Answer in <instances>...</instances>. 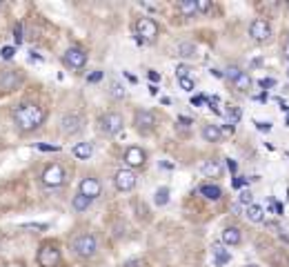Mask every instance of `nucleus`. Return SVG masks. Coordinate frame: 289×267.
<instances>
[{
  "label": "nucleus",
  "mask_w": 289,
  "mask_h": 267,
  "mask_svg": "<svg viewBox=\"0 0 289 267\" xmlns=\"http://www.w3.org/2000/svg\"><path fill=\"white\" fill-rule=\"evenodd\" d=\"M222 243L225 245H240V240H243V234H240L238 227H225L220 234Z\"/></svg>",
  "instance_id": "nucleus-15"
},
{
  "label": "nucleus",
  "mask_w": 289,
  "mask_h": 267,
  "mask_svg": "<svg viewBox=\"0 0 289 267\" xmlns=\"http://www.w3.org/2000/svg\"><path fill=\"white\" fill-rule=\"evenodd\" d=\"M178 11H180L182 16L191 18L198 13V4H196V0H180V2H178Z\"/></svg>",
  "instance_id": "nucleus-20"
},
{
  "label": "nucleus",
  "mask_w": 289,
  "mask_h": 267,
  "mask_svg": "<svg viewBox=\"0 0 289 267\" xmlns=\"http://www.w3.org/2000/svg\"><path fill=\"white\" fill-rule=\"evenodd\" d=\"M158 36V22L149 16H142L136 20V38L142 43H154Z\"/></svg>",
  "instance_id": "nucleus-4"
},
{
  "label": "nucleus",
  "mask_w": 289,
  "mask_h": 267,
  "mask_svg": "<svg viewBox=\"0 0 289 267\" xmlns=\"http://www.w3.org/2000/svg\"><path fill=\"white\" fill-rule=\"evenodd\" d=\"M196 4H198V11L200 13H207L209 9H211V2H209V0H196Z\"/></svg>",
  "instance_id": "nucleus-34"
},
{
  "label": "nucleus",
  "mask_w": 289,
  "mask_h": 267,
  "mask_svg": "<svg viewBox=\"0 0 289 267\" xmlns=\"http://www.w3.org/2000/svg\"><path fill=\"white\" fill-rule=\"evenodd\" d=\"M0 9H2V2H0Z\"/></svg>",
  "instance_id": "nucleus-51"
},
{
  "label": "nucleus",
  "mask_w": 289,
  "mask_h": 267,
  "mask_svg": "<svg viewBox=\"0 0 289 267\" xmlns=\"http://www.w3.org/2000/svg\"><path fill=\"white\" fill-rule=\"evenodd\" d=\"M240 74V69H238V67H229V69H227V78H229V80H234L236 78V76H238Z\"/></svg>",
  "instance_id": "nucleus-39"
},
{
  "label": "nucleus",
  "mask_w": 289,
  "mask_h": 267,
  "mask_svg": "<svg viewBox=\"0 0 289 267\" xmlns=\"http://www.w3.org/2000/svg\"><path fill=\"white\" fill-rule=\"evenodd\" d=\"M71 249L80 258H93L98 252V238L93 234H78L71 240Z\"/></svg>",
  "instance_id": "nucleus-2"
},
{
  "label": "nucleus",
  "mask_w": 289,
  "mask_h": 267,
  "mask_svg": "<svg viewBox=\"0 0 289 267\" xmlns=\"http://www.w3.org/2000/svg\"><path fill=\"white\" fill-rule=\"evenodd\" d=\"M256 127L260 129V132H269V129H271V123H256Z\"/></svg>",
  "instance_id": "nucleus-44"
},
{
  "label": "nucleus",
  "mask_w": 289,
  "mask_h": 267,
  "mask_svg": "<svg viewBox=\"0 0 289 267\" xmlns=\"http://www.w3.org/2000/svg\"><path fill=\"white\" fill-rule=\"evenodd\" d=\"M203 138L207 142H218L222 138V129L218 125H205L203 127Z\"/></svg>",
  "instance_id": "nucleus-17"
},
{
  "label": "nucleus",
  "mask_w": 289,
  "mask_h": 267,
  "mask_svg": "<svg viewBox=\"0 0 289 267\" xmlns=\"http://www.w3.org/2000/svg\"><path fill=\"white\" fill-rule=\"evenodd\" d=\"M245 267H258V265H245Z\"/></svg>",
  "instance_id": "nucleus-49"
},
{
  "label": "nucleus",
  "mask_w": 289,
  "mask_h": 267,
  "mask_svg": "<svg viewBox=\"0 0 289 267\" xmlns=\"http://www.w3.org/2000/svg\"><path fill=\"white\" fill-rule=\"evenodd\" d=\"M25 229H47V225L44 222H40V225H34V222H29V225H22Z\"/></svg>",
  "instance_id": "nucleus-41"
},
{
  "label": "nucleus",
  "mask_w": 289,
  "mask_h": 267,
  "mask_svg": "<svg viewBox=\"0 0 289 267\" xmlns=\"http://www.w3.org/2000/svg\"><path fill=\"white\" fill-rule=\"evenodd\" d=\"M251 191H249V189H245V191H240V196H238V203L240 205H247V207H249V205H253L251 203Z\"/></svg>",
  "instance_id": "nucleus-28"
},
{
  "label": "nucleus",
  "mask_w": 289,
  "mask_h": 267,
  "mask_svg": "<svg viewBox=\"0 0 289 267\" xmlns=\"http://www.w3.org/2000/svg\"><path fill=\"white\" fill-rule=\"evenodd\" d=\"M83 125H84V118L78 114V111H69V114H65L62 120H60V129H62V134H67V136H74V134L83 132Z\"/></svg>",
  "instance_id": "nucleus-8"
},
{
  "label": "nucleus",
  "mask_w": 289,
  "mask_h": 267,
  "mask_svg": "<svg viewBox=\"0 0 289 267\" xmlns=\"http://www.w3.org/2000/svg\"><path fill=\"white\" fill-rule=\"evenodd\" d=\"M13 40H16V44L22 43V25H20V22H16V25H13Z\"/></svg>",
  "instance_id": "nucleus-33"
},
{
  "label": "nucleus",
  "mask_w": 289,
  "mask_h": 267,
  "mask_svg": "<svg viewBox=\"0 0 289 267\" xmlns=\"http://www.w3.org/2000/svg\"><path fill=\"white\" fill-rule=\"evenodd\" d=\"M258 85H260V87H274V85H276V80L274 78H262V80H258Z\"/></svg>",
  "instance_id": "nucleus-40"
},
{
  "label": "nucleus",
  "mask_w": 289,
  "mask_h": 267,
  "mask_svg": "<svg viewBox=\"0 0 289 267\" xmlns=\"http://www.w3.org/2000/svg\"><path fill=\"white\" fill-rule=\"evenodd\" d=\"M245 216L251 222H262L265 221V209H262L260 205H249V207L245 209Z\"/></svg>",
  "instance_id": "nucleus-19"
},
{
  "label": "nucleus",
  "mask_w": 289,
  "mask_h": 267,
  "mask_svg": "<svg viewBox=\"0 0 289 267\" xmlns=\"http://www.w3.org/2000/svg\"><path fill=\"white\" fill-rule=\"evenodd\" d=\"M93 200L91 198H87V196H83L78 191V194L74 196V200H71V207L76 209V212H84V209H89V205H91Z\"/></svg>",
  "instance_id": "nucleus-23"
},
{
  "label": "nucleus",
  "mask_w": 289,
  "mask_h": 267,
  "mask_svg": "<svg viewBox=\"0 0 289 267\" xmlns=\"http://www.w3.org/2000/svg\"><path fill=\"white\" fill-rule=\"evenodd\" d=\"M123 127H124V120L118 111H107V114H102L98 118V129L105 136H116V134L123 132Z\"/></svg>",
  "instance_id": "nucleus-3"
},
{
  "label": "nucleus",
  "mask_w": 289,
  "mask_h": 267,
  "mask_svg": "<svg viewBox=\"0 0 289 267\" xmlns=\"http://www.w3.org/2000/svg\"><path fill=\"white\" fill-rule=\"evenodd\" d=\"M13 53H16V47H2L0 49V58H2V60H11Z\"/></svg>",
  "instance_id": "nucleus-30"
},
{
  "label": "nucleus",
  "mask_w": 289,
  "mask_h": 267,
  "mask_svg": "<svg viewBox=\"0 0 289 267\" xmlns=\"http://www.w3.org/2000/svg\"><path fill=\"white\" fill-rule=\"evenodd\" d=\"M200 194H203L207 200H218L222 196V191H220V187H218V185H209V182H207V185L200 187Z\"/></svg>",
  "instance_id": "nucleus-22"
},
{
  "label": "nucleus",
  "mask_w": 289,
  "mask_h": 267,
  "mask_svg": "<svg viewBox=\"0 0 289 267\" xmlns=\"http://www.w3.org/2000/svg\"><path fill=\"white\" fill-rule=\"evenodd\" d=\"M178 56H182V58L196 56V44L194 43H180L178 44Z\"/></svg>",
  "instance_id": "nucleus-27"
},
{
  "label": "nucleus",
  "mask_w": 289,
  "mask_h": 267,
  "mask_svg": "<svg viewBox=\"0 0 289 267\" xmlns=\"http://www.w3.org/2000/svg\"><path fill=\"white\" fill-rule=\"evenodd\" d=\"M227 167H229V172H236V167H238V165H236V160H227Z\"/></svg>",
  "instance_id": "nucleus-46"
},
{
  "label": "nucleus",
  "mask_w": 289,
  "mask_h": 267,
  "mask_svg": "<svg viewBox=\"0 0 289 267\" xmlns=\"http://www.w3.org/2000/svg\"><path fill=\"white\" fill-rule=\"evenodd\" d=\"M22 83V76L13 69H2L0 71V91H13L18 85Z\"/></svg>",
  "instance_id": "nucleus-14"
},
{
  "label": "nucleus",
  "mask_w": 289,
  "mask_h": 267,
  "mask_svg": "<svg viewBox=\"0 0 289 267\" xmlns=\"http://www.w3.org/2000/svg\"><path fill=\"white\" fill-rule=\"evenodd\" d=\"M11 118H13V125L20 132L29 134V132H36L44 123V109L40 105H36V102H18L11 109Z\"/></svg>",
  "instance_id": "nucleus-1"
},
{
  "label": "nucleus",
  "mask_w": 289,
  "mask_h": 267,
  "mask_svg": "<svg viewBox=\"0 0 289 267\" xmlns=\"http://www.w3.org/2000/svg\"><path fill=\"white\" fill-rule=\"evenodd\" d=\"M71 154H74L76 158H80V160H87L89 156L93 154V145L91 142H78V145H74Z\"/></svg>",
  "instance_id": "nucleus-18"
},
{
  "label": "nucleus",
  "mask_w": 289,
  "mask_h": 267,
  "mask_svg": "<svg viewBox=\"0 0 289 267\" xmlns=\"http://www.w3.org/2000/svg\"><path fill=\"white\" fill-rule=\"evenodd\" d=\"M36 149H40V151H60V145H47V142H36Z\"/></svg>",
  "instance_id": "nucleus-31"
},
{
  "label": "nucleus",
  "mask_w": 289,
  "mask_h": 267,
  "mask_svg": "<svg viewBox=\"0 0 289 267\" xmlns=\"http://www.w3.org/2000/svg\"><path fill=\"white\" fill-rule=\"evenodd\" d=\"M154 203L158 205V207H165V205L169 203V187H160V189H156Z\"/></svg>",
  "instance_id": "nucleus-25"
},
{
  "label": "nucleus",
  "mask_w": 289,
  "mask_h": 267,
  "mask_svg": "<svg viewBox=\"0 0 289 267\" xmlns=\"http://www.w3.org/2000/svg\"><path fill=\"white\" fill-rule=\"evenodd\" d=\"M231 83H234V87L240 89V91H247V89L251 87V78H249V74H245V71H240V74L236 76Z\"/></svg>",
  "instance_id": "nucleus-24"
},
{
  "label": "nucleus",
  "mask_w": 289,
  "mask_h": 267,
  "mask_svg": "<svg viewBox=\"0 0 289 267\" xmlns=\"http://www.w3.org/2000/svg\"><path fill=\"white\" fill-rule=\"evenodd\" d=\"M227 114H229V118H231V125H234L236 120H240V111L238 109H231V107H229V109H227Z\"/></svg>",
  "instance_id": "nucleus-38"
},
{
  "label": "nucleus",
  "mask_w": 289,
  "mask_h": 267,
  "mask_svg": "<svg viewBox=\"0 0 289 267\" xmlns=\"http://www.w3.org/2000/svg\"><path fill=\"white\" fill-rule=\"evenodd\" d=\"M38 265L40 267H58L60 265V249L47 243L38 249Z\"/></svg>",
  "instance_id": "nucleus-6"
},
{
  "label": "nucleus",
  "mask_w": 289,
  "mask_h": 267,
  "mask_svg": "<svg viewBox=\"0 0 289 267\" xmlns=\"http://www.w3.org/2000/svg\"><path fill=\"white\" fill-rule=\"evenodd\" d=\"M287 76H289V69H287Z\"/></svg>",
  "instance_id": "nucleus-52"
},
{
  "label": "nucleus",
  "mask_w": 289,
  "mask_h": 267,
  "mask_svg": "<svg viewBox=\"0 0 289 267\" xmlns=\"http://www.w3.org/2000/svg\"><path fill=\"white\" fill-rule=\"evenodd\" d=\"M133 125L140 134H149L156 127V114L149 109H138L136 116H133Z\"/></svg>",
  "instance_id": "nucleus-11"
},
{
  "label": "nucleus",
  "mask_w": 289,
  "mask_h": 267,
  "mask_svg": "<svg viewBox=\"0 0 289 267\" xmlns=\"http://www.w3.org/2000/svg\"><path fill=\"white\" fill-rule=\"evenodd\" d=\"M247 182H249L247 178H243V176H236V178H234V182H231V185H234L236 189H240V187H245V185H247Z\"/></svg>",
  "instance_id": "nucleus-36"
},
{
  "label": "nucleus",
  "mask_w": 289,
  "mask_h": 267,
  "mask_svg": "<svg viewBox=\"0 0 289 267\" xmlns=\"http://www.w3.org/2000/svg\"><path fill=\"white\" fill-rule=\"evenodd\" d=\"M62 62H65V67H71V69H83L84 65H87V53H84L83 47H69L65 51V56H62Z\"/></svg>",
  "instance_id": "nucleus-9"
},
{
  "label": "nucleus",
  "mask_w": 289,
  "mask_h": 267,
  "mask_svg": "<svg viewBox=\"0 0 289 267\" xmlns=\"http://www.w3.org/2000/svg\"><path fill=\"white\" fill-rule=\"evenodd\" d=\"M78 191H80V194H83V196H87V198L96 200L98 196L102 194V185H100V180H98V178L87 176V178H83V180H80Z\"/></svg>",
  "instance_id": "nucleus-13"
},
{
  "label": "nucleus",
  "mask_w": 289,
  "mask_h": 267,
  "mask_svg": "<svg viewBox=\"0 0 289 267\" xmlns=\"http://www.w3.org/2000/svg\"><path fill=\"white\" fill-rule=\"evenodd\" d=\"M136 182H138L136 174H133V169H129V167L118 169L116 176H114V185H116L118 191H131L133 187H136Z\"/></svg>",
  "instance_id": "nucleus-7"
},
{
  "label": "nucleus",
  "mask_w": 289,
  "mask_h": 267,
  "mask_svg": "<svg viewBox=\"0 0 289 267\" xmlns=\"http://www.w3.org/2000/svg\"><path fill=\"white\" fill-rule=\"evenodd\" d=\"M124 93H127V89H124L123 85L118 83V80H111V85H109V96L116 98V100H120V98H124Z\"/></svg>",
  "instance_id": "nucleus-26"
},
{
  "label": "nucleus",
  "mask_w": 289,
  "mask_h": 267,
  "mask_svg": "<svg viewBox=\"0 0 289 267\" xmlns=\"http://www.w3.org/2000/svg\"><path fill=\"white\" fill-rule=\"evenodd\" d=\"M178 85H180V87L185 89V91H194V87H196L194 80H191L189 76H187V78H178Z\"/></svg>",
  "instance_id": "nucleus-29"
},
{
  "label": "nucleus",
  "mask_w": 289,
  "mask_h": 267,
  "mask_svg": "<svg viewBox=\"0 0 289 267\" xmlns=\"http://www.w3.org/2000/svg\"><path fill=\"white\" fill-rule=\"evenodd\" d=\"M271 207H274L276 214H283V205H280V203H274V200H271Z\"/></svg>",
  "instance_id": "nucleus-45"
},
{
  "label": "nucleus",
  "mask_w": 289,
  "mask_h": 267,
  "mask_svg": "<svg viewBox=\"0 0 289 267\" xmlns=\"http://www.w3.org/2000/svg\"><path fill=\"white\" fill-rule=\"evenodd\" d=\"M231 261V254L227 252V249H222V247H213V265H218V267H222V265H227V263Z\"/></svg>",
  "instance_id": "nucleus-21"
},
{
  "label": "nucleus",
  "mask_w": 289,
  "mask_h": 267,
  "mask_svg": "<svg viewBox=\"0 0 289 267\" xmlns=\"http://www.w3.org/2000/svg\"><path fill=\"white\" fill-rule=\"evenodd\" d=\"M249 36H251L256 43H265V40L271 38V25L265 20V18H256L249 25Z\"/></svg>",
  "instance_id": "nucleus-10"
},
{
  "label": "nucleus",
  "mask_w": 289,
  "mask_h": 267,
  "mask_svg": "<svg viewBox=\"0 0 289 267\" xmlns=\"http://www.w3.org/2000/svg\"><path fill=\"white\" fill-rule=\"evenodd\" d=\"M287 9H289V0H287Z\"/></svg>",
  "instance_id": "nucleus-50"
},
{
  "label": "nucleus",
  "mask_w": 289,
  "mask_h": 267,
  "mask_svg": "<svg viewBox=\"0 0 289 267\" xmlns=\"http://www.w3.org/2000/svg\"><path fill=\"white\" fill-rule=\"evenodd\" d=\"M205 100H207V98H205V96H194V98H191V105H196V107H198V105H203Z\"/></svg>",
  "instance_id": "nucleus-42"
},
{
  "label": "nucleus",
  "mask_w": 289,
  "mask_h": 267,
  "mask_svg": "<svg viewBox=\"0 0 289 267\" xmlns=\"http://www.w3.org/2000/svg\"><path fill=\"white\" fill-rule=\"evenodd\" d=\"M187 74H189V67H187V65H180V67L176 69V76H178V78H187Z\"/></svg>",
  "instance_id": "nucleus-37"
},
{
  "label": "nucleus",
  "mask_w": 289,
  "mask_h": 267,
  "mask_svg": "<svg viewBox=\"0 0 289 267\" xmlns=\"http://www.w3.org/2000/svg\"><path fill=\"white\" fill-rule=\"evenodd\" d=\"M200 172H203L207 178H216V176H220L222 165L218 163V160H205L203 167H200Z\"/></svg>",
  "instance_id": "nucleus-16"
},
{
  "label": "nucleus",
  "mask_w": 289,
  "mask_h": 267,
  "mask_svg": "<svg viewBox=\"0 0 289 267\" xmlns=\"http://www.w3.org/2000/svg\"><path fill=\"white\" fill-rule=\"evenodd\" d=\"M123 160H124V165H127L129 169L145 167V163H147V154L140 149V147L131 145V147H127V149H124V156H123Z\"/></svg>",
  "instance_id": "nucleus-12"
},
{
  "label": "nucleus",
  "mask_w": 289,
  "mask_h": 267,
  "mask_svg": "<svg viewBox=\"0 0 289 267\" xmlns=\"http://www.w3.org/2000/svg\"><path fill=\"white\" fill-rule=\"evenodd\" d=\"M283 53H285V58H287V60H289V43H287V44H285V49H283Z\"/></svg>",
  "instance_id": "nucleus-48"
},
{
  "label": "nucleus",
  "mask_w": 289,
  "mask_h": 267,
  "mask_svg": "<svg viewBox=\"0 0 289 267\" xmlns=\"http://www.w3.org/2000/svg\"><path fill=\"white\" fill-rule=\"evenodd\" d=\"M178 120H180V123H185V125H191V118H187V116H178Z\"/></svg>",
  "instance_id": "nucleus-47"
},
{
  "label": "nucleus",
  "mask_w": 289,
  "mask_h": 267,
  "mask_svg": "<svg viewBox=\"0 0 289 267\" xmlns=\"http://www.w3.org/2000/svg\"><path fill=\"white\" fill-rule=\"evenodd\" d=\"M102 80V71H91L87 74V83H100Z\"/></svg>",
  "instance_id": "nucleus-35"
},
{
  "label": "nucleus",
  "mask_w": 289,
  "mask_h": 267,
  "mask_svg": "<svg viewBox=\"0 0 289 267\" xmlns=\"http://www.w3.org/2000/svg\"><path fill=\"white\" fill-rule=\"evenodd\" d=\"M149 80H151V83H158L160 74H158V71H154V69H149Z\"/></svg>",
  "instance_id": "nucleus-43"
},
{
  "label": "nucleus",
  "mask_w": 289,
  "mask_h": 267,
  "mask_svg": "<svg viewBox=\"0 0 289 267\" xmlns=\"http://www.w3.org/2000/svg\"><path fill=\"white\" fill-rule=\"evenodd\" d=\"M123 267H147L142 258H129V261L123 263Z\"/></svg>",
  "instance_id": "nucleus-32"
},
{
  "label": "nucleus",
  "mask_w": 289,
  "mask_h": 267,
  "mask_svg": "<svg viewBox=\"0 0 289 267\" xmlns=\"http://www.w3.org/2000/svg\"><path fill=\"white\" fill-rule=\"evenodd\" d=\"M40 180H42L44 187H49V189H56V187H62V185H65L67 174H65V169H62V165L53 163V165H49V167L42 172Z\"/></svg>",
  "instance_id": "nucleus-5"
}]
</instances>
